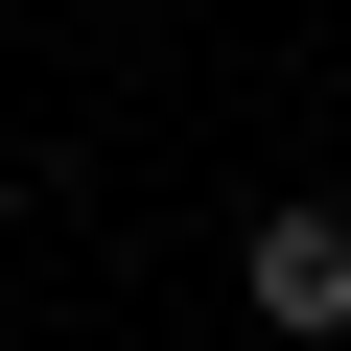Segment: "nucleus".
<instances>
[{
	"mask_svg": "<svg viewBox=\"0 0 351 351\" xmlns=\"http://www.w3.org/2000/svg\"><path fill=\"white\" fill-rule=\"evenodd\" d=\"M258 328H351V211H258Z\"/></svg>",
	"mask_w": 351,
	"mask_h": 351,
	"instance_id": "1",
	"label": "nucleus"
}]
</instances>
